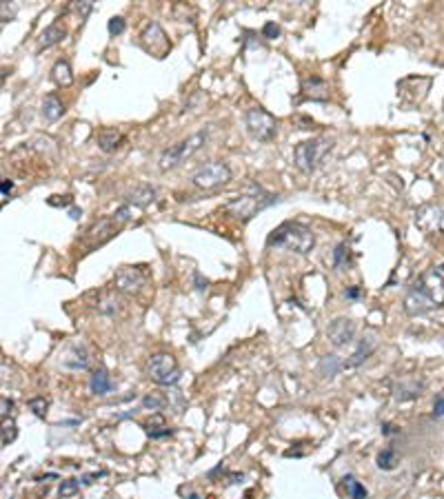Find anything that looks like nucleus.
Masks as SVG:
<instances>
[{
	"instance_id": "obj_15",
	"label": "nucleus",
	"mask_w": 444,
	"mask_h": 499,
	"mask_svg": "<svg viewBox=\"0 0 444 499\" xmlns=\"http://www.w3.org/2000/svg\"><path fill=\"white\" fill-rule=\"evenodd\" d=\"M302 93L306 95V98H311V100L324 102V100H329V84H326V80H322L318 76L302 78Z\"/></svg>"
},
{
	"instance_id": "obj_6",
	"label": "nucleus",
	"mask_w": 444,
	"mask_h": 499,
	"mask_svg": "<svg viewBox=\"0 0 444 499\" xmlns=\"http://www.w3.org/2000/svg\"><path fill=\"white\" fill-rule=\"evenodd\" d=\"M245 126L258 142H271L278 133V120L262 107H251L245 113Z\"/></svg>"
},
{
	"instance_id": "obj_2",
	"label": "nucleus",
	"mask_w": 444,
	"mask_h": 499,
	"mask_svg": "<svg viewBox=\"0 0 444 499\" xmlns=\"http://www.w3.org/2000/svg\"><path fill=\"white\" fill-rule=\"evenodd\" d=\"M267 247L271 249H287L298 256H306L315 247V233L302 225V222H284L267 238Z\"/></svg>"
},
{
	"instance_id": "obj_37",
	"label": "nucleus",
	"mask_w": 444,
	"mask_h": 499,
	"mask_svg": "<svg viewBox=\"0 0 444 499\" xmlns=\"http://www.w3.org/2000/svg\"><path fill=\"white\" fill-rule=\"evenodd\" d=\"M433 415H436V417L444 415V395H438L436 402H433Z\"/></svg>"
},
{
	"instance_id": "obj_36",
	"label": "nucleus",
	"mask_w": 444,
	"mask_h": 499,
	"mask_svg": "<svg viewBox=\"0 0 444 499\" xmlns=\"http://www.w3.org/2000/svg\"><path fill=\"white\" fill-rule=\"evenodd\" d=\"M91 9H93V3H91V0H84V3H76V12H78L80 20L87 18Z\"/></svg>"
},
{
	"instance_id": "obj_17",
	"label": "nucleus",
	"mask_w": 444,
	"mask_h": 499,
	"mask_svg": "<svg viewBox=\"0 0 444 499\" xmlns=\"http://www.w3.org/2000/svg\"><path fill=\"white\" fill-rule=\"evenodd\" d=\"M67 36V27L65 25H60V23H54V25H49L45 31L40 34V40H38V49H49V47H54L58 45V42H62Z\"/></svg>"
},
{
	"instance_id": "obj_30",
	"label": "nucleus",
	"mask_w": 444,
	"mask_h": 499,
	"mask_svg": "<svg viewBox=\"0 0 444 499\" xmlns=\"http://www.w3.org/2000/svg\"><path fill=\"white\" fill-rule=\"evenodd\" d=\"M27 406H29V411H34L36 417H45V415H47V408H49V402H47L45 397H34V399L27 402Z\"/></svg>"
},
{
	"instance_id": "obj_12",
	"label": "nucleus",
	"mask_w": 444,
	"mask_h": 499,
	"mask_svg": "<svg viewBox=\"0 0 444 499\" xmlns=\"http://www.w3.org/2000/svg\"><path fill=\"white\" fill-rule=\"evenodd\" d=\"M427 388V382L418 377V375H405L400 377L391 393H394V399L400 402V404H405V402H411V399H418L422 393Z\"/></svg>"
},
{
	"instance_id": "obj_29",
	"label": "nucleus",
	"mask_w": 444,
	"mask_h": 499,
	"mask_svg": "<svg viewBox=\"0 0 444 499\" xmlns=\"http://www.w3.org/2000/svg\"><path fill=\"white\" fill-rule=\"evenodd\" d=\"M333 264L337 269H346L349 264H351V260H349V247H346V242H340L335 247L333 251Z\"/></svg>"
},
{
	"instance_id": "obj_35",
	"label": "nucleus",
	"mask_w": 444,
	"mask_h": 499,
	"mask_svg": "<svg viewBox=\"0 0 444 499\" xmlns=\"http://www.w3.org/2000/svg\"><path fill=\"white\" fill-rule=\"evenodd\" d=\"M262 36L269 38V40H271V38H278V36H280V27H278L276 23H267V25L262 27Z\"/></svg>"
},
{
	"instance_id": "obj_1",
	"label": "nucleus",
	"mask_w": 444,
	"mask_h": 499,
	"mask_svg": "<svg viewBox=\"0 0 444 499\" xmlns=\"http://www.w3.org/2000/svg\"><path fill=\"white\" fill-rule=\"evenodd\" d=\"M405 311L409 315H425L444 306V264H433L409 286L405 295Z\"/></svg>"
},
{
	"instance_id": "obj_40",
	"label": "nucleus",
	"mask_w": 444,
	"mask_h": 499,
	"mask_svg": "<svg viewBox=\"0 0 444 499\" xmlns=\"http://www.w3.org/2000/svg\"><path fill=\"white\" fill-rule=\"evenodd\" d=\"M12 189H14V182L12 180H3V185H0V191H3V196L7 198L9 194H12Z\"/></svg>"
},
{
	"instance_id": "obj_19",
	"label": "nucleus",
	"mask_w": 444,
	"mask_h": 499,
	"mask_svg": "<svg viewBox=\"0 0 444 499\" xmlns=\"http://www.w3.org/2000/svg\"><path fill=\"white\" fill-rule=\"evenodd\" d=\"M156 200V189L149 187V185H140L136 187L129 196H127V205H133V207H149Z\"/></svg>"
},
{
	"instance_id": "obj_41",
	"label": "nucleus",
	"mask_w": 444,
	"mask_h": 499,
	"mask_svg": "<svg viewBox=\"0 0 444 499\" xmlns=\"http://www.w3.org/2000/svg\"><path fill=\"white\" fill-rule=\"evenodd\" d=\"M382 429H385V431H382L385 435H394V433H398V429H396V426H391V424H385Z\"/></svg>"
},
{
	"instance_id": "obj_10",
	"label": "nucleus",
	"mask_w": 444,
	"mask_h": 499,
	"mask_svg": "<svg viewBox=\"0 0 444 499\" xmlns=\"http://www.w3.org/2000/svg\"><path fill=\"white\" fill-rule=\"evenodd\" d=\"M145 286V273L136 267H122L113 275V289L124 295L140 293Z\"/></svg>"
},
{
	"instance_id": "obj_23",
	"label": "nucleus",
	"mask_w": 444,
	"mask_h": 499,
	"mask_svg": "<svg viewBox=\"0 0 444 499\" xmlns=\"http://www.w3.org/2000/svg\"><path fill=\"white\" fill-rule=\"evenodd\" d=\"M340 368H344V364L337 359V355H324L318 364V370H320L322 377H335L337 373H340Z\"/></svg>"
},
{
	"instance_id": "obj_16",
	"label": "nucleus",
	"mask_w": 444,
	"mask_h": 499,
	"mask_svg": "<svg viewBox=\"0 0 444 499\" xmlns=\"http://www.w3.org/2000/svg\"><path fill=\"white\" fill-rule=\"evenodd\" d=\"M89 388H91L93 395H98V397L109 395V393L113 390V379L107 373V368H96V370H93L91 379H89Z\"/></svg>"
},
{
	"instance_id": "obj_24",
	"label": "nucleus",
	"mask_w": 444,
	"mask_h": 499,
	"mask_svg": "<svg viewBox=\"0 0 444 499\" xmlns=\"http://www.w3.org/2000/svg\"><path fill=\"white\" fill-rule=\"evenodd\" d=\"M65 366L67 368H73V370H84L89 366V357H87V351H84L82 346H76L71 348V355L65 359Z\"/></svg>"
},
{
	"instance_id": "obj_33",
	"label": "nucleus",
	"mask_w": 444,
	"mask_h": 499,
	"mask_svg": "<svg viewBox=\"0 0 444 499\" xmlns=\"http://www.w3.org/2000/svg\"><path fill=\"white\" fill-rule=\"evenodd\" d=\"M80 491V482L78 480H67L60 484V497H73Z\"/></svg>"
},
{
	"instance_id": "obj_31",
	"label": "nucleus",
	"mask_w": 444,
	"mask_h": 499,
	"mask_svg": "<svg viewBox=\"0 0 444 499\" xmlns=\"http://www.w3.org/2000/svg\"><path fill=\"white\" fill-rule=\"evenodd\" d=\"M18 435L16 422L14 420H3V446H9Z\"/></svg>"
},
{
	"instance_id": "obj_11",
	"label": "nucleus",
	"mask_w": 444,
	"mask_h": 499,
	"mask_svg": "<svg viewBox=\"0 0 444 499\" xmlns=\"http://www.w3.org/2000/svg\"><path fill=\"white\" fill-rule=\"evenodd\" d=\"M416 225L427 233V236H436V233H444V207L438 205H427L418 209L416 214Z\"/></svg>"
},
{
	"instance_id": "obj_42",
	"label": "nucleus",
	"mask_w": 444,
	"mask_h": 499,
	"mask_svg": "<svg viewBox=\"0 0 444 499\" xmlns=\"http://www.w3.org/2000/svg\"><path fill=\"white\" fill-rule=\"evenodd\" d=\"M80 216H82L80 209H71V211H69V218H71V220H78Z\"/></svg>"
},
{
	"instance_id": "obj_26",
	"label": "nucleus",
	"mask_w": 444,
	"mask_h": 499,
	"mask_svg": "<svg viewBox=\"0 0 444 499\" xmlns=\"http://www.w3.org/2000/svg\"><path fill=\"white\" fill-rule=\"evenodd\" d=\"M344 488H346V495L349 499H367L369 493H367V488L355 480L353 475H346L344 477Z\"/></svg>"
},
{
	"instance_id": "obj_7",
	"label": "nucleus",
	"mask_w": 444,
	"mask_h": 499,
	"mask_svg": "<svg viewBox=\"0 0 444 499\" xmlns=\"http://www.w3.org/2000/svg\"><path fill=\"white\" fill-rule=\"evenodd\" d=\"M147 375L156 384L169 386L181 379V366H178V359L172 353H154L147 362Z\"/></svg>"
},
{
	"instance_id": "obj_18",
	"label": "nucleus",
	"mask_w": 444,
	"mask_h": 499,
	"mask_svg": "<svg viewBox=\"0 0 444 499\" xmlns=\"http://www.w3.org/2000/svg\"><path fill=\"white\" fill-rule=\"evenodd\" d=\"M62 113H65V104L60 102L56 93H47L45 100H42V115H45V120L56 122L62 118Z\"/></svg>"
},
{
	"instance_id": "obj_8",
	"label": "nucleus",
	"mask_w": 444,
	"mask_h": 499,
	"mask_svg": "<svg viewBox=\"0 0 444 499\" xmlns=\"http://www.w3.org/2000/svg\"><path fill=\"white\" fill-rule=\"evenodd\" d=\"M194 185L198 189H205V191H214L218 187H225L229 180H231V169L220 162V160H214V162H207L198 169L194 173Z\"/></svg>"
},
{
	"instance_id": "obj_39",
	"label": "nucleus",
	"mask_w": 444,
	"mask_h": 499,
	"mask_svg": "<svg viewBox=\"0 0 444 499\" xmlns=\"http://www.w3.org/2000/svg\"><path fill=\"white\" fill-rule=\"evenodd\" d=\"M344 295L349 297V300H358V297L362 295V289H360V286H351V289H346Z\"/></svg>"
},
{
	"instance_id": "obj_4",
	"label": "nucleus",
	"mask_w": 444,
	"mask_h": 499,
	"mask_svg": "<svg viewBox=\"0 0 444 499\" xmlns=\"http://www.w3.org/2000/svg\"><path fill=\"white\" fill-rule=\"evenodd\" d=\"M207 140H209V129H203V131L185 138V140H181L178 144L165 149V151L160 153V160H158L160 162V169L163 171H169V169L181 167L183 162H187L189 158L198 151V149H203L207 144Z\"/></svg>"
},
{
	"instance_id": "obj_27",
	"label": "nucleus",
	"mask_w": 444,
	"mask_h": 499,
	"mask_svg": "<svg viewBox=\"0 0 444 499\" xmlns=\"http://www.w3.org/2000/svg\"><path fill=\"white\" fill-rule=\"evenodd\" d=\"M378 469L380 471H394L398 466V453L394 449H385L382 453L378 455Z\"/></svg>"
},
{
	"instance_id": "obj_21",
	"label": "nucleus",
	"mask_w": 444,
	"mask_h": 499,
	"mask_svg": "<svg viewBox=\"0 0 444 499\" xmlns=\"http://www.w3.org/2000/svg\"><path fill=\"white\" fill-rule=\"evenodd\" d=\"M51 78L58 84V87H69L73 82V73H71V65L67 60H56L54 69H51Z\"/></svg>"
},
{
	"instance_id": "obj_5",
	"label": "nucleus",
	"mask_w": 444,
	"mask_h": 499,
	"mask_svg": "<svg viewBox=\"0 0 444 499\" xmlns=\"http://www.w3.org/2000/svg\"><path fill=\"white\" fill-rule=\"evenodd\" d=\"M331 149H333V140H329V138H313V140H304L295 147L293 162L302 173L309 176L318 169L322 158L329 153Z\"/></svg>"
},
{
	"instance_id": "obj_28",
	"label": "nucleus",
	"mask_w": 444,
	"mask_h": 499,
	"mask_svg": "<svg viewBox=\"0 0 444 499\" xmlns=\"http://www.w3.org/2000/svg\"><path fill=\"white\" fill-rule=\"evenodd\" d=\"M142 406L147 411H165L167 406V397L163 395V393H149V395H145L142 397Z\"/></svg>"
},
{
	"instance_id": "obj_32",
	"label": "nucleus",
	"mask_w": 444,
	"mask_h": 499,
	"mask_svg": "<svg viewBox=\"0 0 444 499\" xmlns=\"http://www.w3.org/2000/svg\"><path fill=\"white\" fill-rule=\"evenodd\" d=\"M133 209H131V205H122L120 209H115V214L111 216V220L115 222V227H120V225H124V222H129L133 216Z\"/></svg>"
},
{
	"instance_id": "obj_38",
	"label": "nucleus",
	"mask_w": 444,
	"mask_h": 499,
	"mask_svg": "<svg viewBox=\"0 0 444 499\" xmlns=\"http://www.w3.org/2000/svg\"><path fill=\"white\" fill-rule=\"evenodd\" d=\"M0 404H3V420H7L9 415H12V411H14V402L3 397V399H0Z\"/></svg>"
},
{
	"instance_id": "obj_25",
	"label": "nucleus",
	"mask_w": 444,
	"mask_h": 499,
	"mask_svg": "<svg viewBox=\"0 0 444 499\" xmlns=\"http://www.w3.org/2000/svg\"><path fill=\"white\" fill-rule=\"evenodd\" d=\"M145 429H147V435H151V437H167V435L172 433L163 415H154L149 422L145 424Z\"/></svg>"
},
{
	"instance_id": "obj_34",
	"label": "nucleus",
	"mask_w": 444,
	"mask_h": 499,
	"mask_svg": "<svg viewBox=\"0 0 444 499\" xmlns=\"http://www.w3.org/2000/svg\"><path fill=\"white\" fill-rule=\"evenodd\" d=\"M107 29H109V34H111V36H120L122 31L127 29V23H124V18H120V16H113V18L109 20Z\"/></svg>"
},
{
	"instance_id": "obj_14",
	"label": "nucleus",
	"mask_w": 444,
	"mask_h": 499,
	"mask_svg": "<svg viewBox=\"0 0 444 499\" xmlns=\"http://www.w3.org/2000/svg\"><path fill=\"white\" fill-rule=\"evenodd\" d=\"M380 344V339H378V333L376 331H367L360 339V344H358V348L353 351L351 359H346L344 362V368H355V366H360L362 362H367L369 357H371V353L378 348Z\"/></svg>"
},
{
	"instance_id": "obj_9",
	"label": "nucleus",
	"mask_w": 444,
	"mask_h": 499,
	"mask_svg": "<svg viewBox=\"0 0 444 499\" xmlns=\"http://www.w3.org/2000/svg\"><path fill=\"white\" fill-rule=\"evenodd\" d=\"M140 38H142V47L149 51V54H154L156 58H165L167 51L172 49V42H169L165 29L160 27V23H156V20L145 27Z\"/></svg>"
},
{
	"instance_id": "obj_22",
	"label": "nucleus",
	"mask_w": 444,
	"mask_h": 499,
	"mask_svg": "<svg viewBox=\"0 0 444 499\" xmlns=\"http://www.w3.org/2000/svg\"><path fill=\"white\" fill-rule=\"evenodd\" d=\"M122 133L120 131H115V129H107V131H102L100 133V138H98V144H100V149L104 153H111V151H115V149H118L120 144H122Z\"/></svg>"
},
{
	"instance_id": "obj_13",
	"label": "nucleus",
	"mask_w": 444,
	"mask_h": 499,
	"mask_svg": "<svg viewBox=\"0 0 444 499\" xmlns=\"http://www.w3.org/2000/svg\"><path fill=\"white\" fill-rule=\"evenodd\" d=\"M326 337L333 346H346L355 337V322L349 320V317H337L326 328Z\"/></svg>"
},
{
	"instance_id": "obj_20",
	"label": "nucleus",
	"mask_w": 444,
	"mask_h": 499,
	"mask_svg": "<svg viewBox=\"0 0 444 499\" xmlns=\"http://www.w3.org/2000/svg\"><path fill=\"white\" fill-rule=\"evenodd\" d=\"M96 309H98L102 315H118V313L122 311V300L118 297V293H111V291L100 293Z\"/></svg>"
},
{
	"instance_id": "obj_3",
	"label": "nucleus",
	"mask_w": 444,
	"mask_h": 499,
	"mask_svg": "<svg viewBox=\"0 0 444 499\" xmlns=\"http://www.w3.org/2000/svg\"><path fill=\"white\" fill-rule=\"evenodd\" d=\"M273 203H278V196L258 189V191H253V194H245V196H238L234 200H229V203L225 205V214L234 216L240 222H249L253 216H258L262 209L271 207Z\"/></svg>"
}]
</instances>
